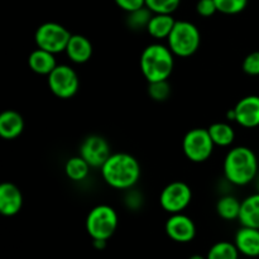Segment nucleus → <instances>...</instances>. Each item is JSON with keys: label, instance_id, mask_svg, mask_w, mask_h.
Here are the masks:
<instances>
[{"label": "nucleus", "instance_id": "f257e3e1", "mask_svg": "<svg viewBox=\"0 0 259 259\" xmlns=\"http://www.w3.org/2000/svg\"><path fill=\"white\" fill-rule=\"evenodd\" d=\"M100 169L104 181L116 190L133 189L142 172L138 159L125 152L111 153Z\"/></svg>", "mask_w": 259, "mask_h": 259}, {"label": "nucleus", "instance_id": "f03ea898", "mask_svg": "<svg viewBox=\"0 0 259 259\" xmlns=\"http://www.w3.org/2000/svg\"><path fill=\"white\" fill-rule=\"evenodd\" d=\"M258 158L252 148L233 147L224 158L223 171L227 181L234 186H247L258 176Z\"/></svg>", "mask_w": 259, "mask_h": 259}, {"label": "nucleus", "instance_id": "7ed1b4c3", "mask_svg": "<svg viewBox=\"0 0 259 259\" xmlns=\"http://www.w3.org/2000/svg\"><path fill=\"white\" fill-rule=\"evenodd\" d=\"M175 57L168 46L152 43L141 55V71L148 82L168 80L175 68Z\"/></svg>", "mask_w": 259, "mask_h": 259}, {"label": "nucleus", "instance_id": "20e7f679", "mask_svg": "<svg viewBox=\"0 0 259 259\" xmlns=\"http://www.w3.org/2000/svg\"><path fill=\"white\" fill-rule=\"evenodd\" d=\"M201 34L194 23L189 20H176L171 34L167 38V46L176 57L186 58L195 55L200 48Z\"/></svg>", "mask_w": 259, "mask_h": 259}, {"label": "nucleus", "instance_id": "39448f33", "mask_svg": "<svg viewBox=\"0 0 259 259\" xmlns=\"http://www.w3.org/2000/svg\"><path fill=\"white\" fill-rule=\"evenodd\" d=\"M119 219L115 209L109 205L93 207L86 218V232L91 239L109 240L118 229Z\"/></svg>", "mask_w": 259, "mask_h": 259}, {"label": "nucleus", "instance_id": "423d86ee", "mask_svg": "<svg viewBox=\"0 0 259 259\" xmlns=\"http://www.w3.org/2000/svg\"><path fill=\"white\" fill-rule=\"evenodd\" d=\"M214 148L215 144L207 129L194 128L187 132L182 139L184 154L194 163L207 161L214 153Z\"/></svg>", "mask_w": 259, "mask_h": 259}, {"label": "nucleus", "instance_id": "0eeeda50", "mask_svg": "<svg viewBox=\"0 0 259 259\" xmlns=\"http://www.w3.org/2000/svg\"><path fill=\"white\" fill-rule=\"evenodd\" d=\"M71 35L70 30L60 23L46 22L35 30L34 40L37 48L57 55L65 52Z\"/></svg>", "mask_w": 259, "mask_h": 259}, {"label": "nucleus", "instance_id": "6e6552de", "mask_svg": "<svg viewBox=\"0 0 259 259\" xmlns=\"http://www.w3.org/2000/svg\"><path fill=\"white\" fill-rule=\"evenodd\" d=\"M48 88L58 99H71L76 95L80 88V80L71 66L57 65L47 76Z\"/></svg>", "mask_w": 259, "mask_h": 259}, {"label": "nucleus", "instance_id": "1a4fd4ad", "mask_svg": "<svg viewBox=\"0 0 259 259\" xmlns=\"http://www.w3.org/2000/svg\"><path fill=\"white\" fill-rule=\"evenodd\" d=\"M192 201V191L187 184L174 181L167 185L159 195V204L168 214L184 212Z\"/></svg>", "mask_w": 259, "mask_h": 259}, {"label": "nucleus", "instance_id": "9d476101", "mask_svg": "<svg viewBox=\"0 0 259 259\" xmlns=\"http://www.w3.org/2000/svg\"><path fill=\"white\" fill-rule=\"evenodd\" d=\"M80 156L90 164L91 168H101L111 156L110 144L104 137L98 134L89 136L81 143Z\"/></svg>", "mask_w": 259, "mask_h": 259}, {"label": "nucleus", "instance_id": "9b49d317", "mask_svg": "<svg viewBox=\"0 0 259 259\" xmlns=\"http://www.w3.org/2000/svg\"><path fill=\"white\" fill-rule=\"evenodd\" d=\"M167 237L176 243H190L196 237V225L194 220L184 212L171 214L164 225Z\"/></svg>", "mask_w": 259, "mask_h": 259}, {"label": "nucleus", "instance_id": "f8f14e48", "mask_svg": "<svg viewBox=\"0 0 259 259\" xmlns=\"http://www.w3.org/2000/svg\"><path fill=\"white\" fill-rule=\"evenodd\" d=\"M235 123L247 129L259 126V96L248 95L240 99L233 108Z\"/></svg>", "mask_w": 259, "mask_h": 259}, {"label": "nucleus", "instance_id": "ddd939ff", "mask_svg": "<svg viewBox=\"0 0 259 259\" xmlns=\"http://www.w3.org/2000/svg\"><path fill=\"white\" fill-rule=\"evenodd\" d=\"M23 207V194L17 185L12 182L0 184V214L12 218Z\"/></svg>", "mask_w": 259, "mask_h": 259}, {"label": "nucleus", "instance_id": "4468645a", "mask_svg": "<svg viewBox=\"0 0 259 259\" xmlns=\"http://www.w3.org/2000/svg\"><path fill=\"white\" fill-rule=\"evenodd\" d=\"M234 244L237 245L240 254L247 258L259 257V229L249 227L240 228L234 238Z\"/></svg>", "mask_w": 259, "mask_h": 259}, {"label": "nucleus", "instance_id": "2eb2a0df", "mask_svg": "<svg viewBox=\"0 0 259 259\" xmlns=\"http://www.w3.org/2000/svg\"><path fill=\"white\" fill-rule=\"evenodd\" d=\"M66 55L72 61L73 63H85L90 61L93 56L94 48L93 43L88 37L82 34H72L71 35L68 45L66 47Z\"/></svg>", "mask_w": 259, "mask_h": 259}, {"label": "nucleus", "instance_id": "dca6fc26", "mask_svg": "<svg viewBox=\"0 0 259 259\" xmlns=\"http://www.w3.org/2000/svg\"><path fill=\"white\" fill-rule=\"evenodd\" d=\"M24 131V119L18 111L4 110L0 114V137L7 141L18 138Z\"/></svg>", "mask_w": 259, "mask_h": 259}, {"label": "nucleus", "instance_id": "f3484780", "mask_svg": "<svg viewBox=\"0 0 259 259\" xmlns=\"http://www.w3.org/2000/svg\"><path fill=\"white\" fill-rule=\"evenodd\" d=\"M28 66L37 75L48 76L56 68L57 61H56L53 53L42 50V48H37L30 52L29 57H28Z\"/></svg>", "mask_w": 259, "mask_h": 259}, {"label": "nucleus", "instance_id": "a211bd4d", "mask_svg": "<svg viewBox=\"0 0 259 259\" xmlns=\"http://www.w3.org/2000/svg\"><path fill=\"white\" fill-rule=\"evenodd\" d=\"M175 24H176V19L172 17V14H153L146 30L154 39H167Z\"/></svg>", "mask_w": 259, "mask_h": 259}, {"label": "nucleus", "instance_id": "6ab92c4d", "mask_svg": "<svg viewBox=\"0 0 259 259\" xmlns=\"http://www.w3.org/2000/svg\"><path fill=\"white\" fill-rule=\"evenodd\" d=\"M238 220L243 227L259 229V192L249 195L243 200Z\"/></svg>", "mask_w": 259, "mask_h": 259}, {"label": "nucleus", "instance_id": "aec40b11", "mask_svg": "<svg viewBox=\"0 0 259 259\" xmlns=\"http://www.w3.org/2000/svg\"><path fill=\"white\" fill-rule=\"evenodd\" d=\"M215 147H230L235 141V131L230 124L218 121L207 128Z\"/></svg>", "mask_w": 259, "mask_h": 259}, {"label": "nucleus", "instance_id": "412c9836", "mask_svg": "<svg viewBox=\"0 0 259 259\" xmlns=\"http://www.w3.org/2000/svg\"><path fill=\"white\" fill-rule=\"evenodd\" d=\"M240 207H242V201H239L237 197L232 196V195L222 196L217 202L218 215L228 222L239 219Z\"/></svg>", "mask_w": 259, "mask_h": 259}, {"label": "nucleus", "instance_id": "4be33fe9", "mask_svg": "<svg viewBox=\"0 0 259 259\" xmlns=\"http://www.w3.org/2000/svg\"><path fill=\"white\" fill-rule=\"evenodd\" d=\"M91 166L78 154L67 159L65 164V174L71 181L81 182L89 176Z\"/></svg>", "mask_w": 259, "mask_h": 259}, {"label": "nucleus", "instance_id": "5701e85b", "mask_svg": "<svg viewBox=\"0 0 259 259\" xmlns=\"http://www.w3.org/2000/svg\"><path fill=\"white\" fill-rule=\"evenodd\" d=\"M239 250H238L237 245L232 242H223L215 243L211 245V248L207 252V259H239Z\"/></svg>", "mask_w": 259, "mask_h": 259}, {"label": "nucleus", "instance_id": "b1692460", "mask_svg": "<svg viewBox=\"0 0 259 259\" xmlns=\"http://www.w3.org/2000/svg\"><path fill=\"white\" fill-rule=\"evenodd\" d=\"M152 15H153V13H152L147 7H143L141 8V9L128 13L126 24H128V27L132 28L133 30L147 29Z\"/></svg>", "mask_w": 259, "mask_h": 259}, {"label": "nucleus", "instance_id": "393cba45", "mask_svg": "<svg viewBox=\"0 0 259 259\" xmlns=\"http://www.w3.org/2000/svg\"><path fill=\"white\" fill-rule=\"evenodd\" d=\"M181 0H146V7L153 14H174Z\"/></svg>", "mask_w": 259, "mask_h": 259}, {"label": "nucleus", "instance_id": "a878e982", "mask_svg": "<svg viewBox=\"0 0 259 259\" xmlns=\"http://www.w3.org/2000/svg\"><path fill=\"white\" fill-rule=\"evenodd\" d=\"M171 91L168 80L148 82V95L154 101H158V103L166 101L171 96Z\"/></svg>", "mask_w": 259, "mask_h": 259}, {"label": "nucleus", "instance_id": "bb28decb", "mask_svg": "<svg viewBox=\"0 0 259 259\" xmlns=\"http://www.w3.org/2000/svg\"><path fill=\"white\" fill-rule=\"evenodd\" d=\"M218 12L227 15H235L247 8L248 0H214Z\"/></svg>", "mask_w": 259, "mask_h": 259}, {"label": "nucleus", "instance_id": "cd10ccee", "mask_svg": "<svg viewBox=\"0 0 259 259\" xmlns=\"http://www.w3.org/2000/svg\"><path fill=\"white\" fill-rule=\"evenodd\" d=\"M243 72L248 76H259V51L247 55L242 63Z\"/></svg>", "mask_w": 259, "mask_h": 259}, {"label": "nucleus", "instance_id": "c85d7f7f", "mask_svg": "<svg viewBox=\"0 0 259 259\" xmlns=\"http://www.w3.org/2000/svg\"><path fill=\"white\" fill-rule=\"evenodd\" d=\"M196 12L200 17L209 18L218 12V8L214 0H199L196 4Z\"/></svg>", "mask_w": 259, "mask_h": 259}, {"label": "nucleus", "instance_id": "c756f323", "mask_svg": "<svg viewBox=\"0 0 259 259\" xmlns=\"http://www.w3.org/2000/svg\"><path fill=\"white\" fill-rule=\"evenodd\" d=\"M114 2L121 10L126 13L134 12V10L146 7V0H114Z\"/></svg>", "mask_w": 259, "mask_h": 259}, {"label": "nucleus", "instance_id": "7c9ffc66", "mask_svg": "<svg viewBox=\"0 0 259 259\" xmlns=\"http://www.w3.org/2000/svg\"><path fill=\"white\" fill-rule=\"evenodd\" d=\"M106 242L108 240H103V239H93V244L96 249H104L106 247Z\"/></svg>", "mask_w": 259, "mask_h": 259}, {"label": "nucleus", "instance_id": "2f4dec72", "mask_svg": "<svg viewBox=\"0 0 259 259\" xmlns=\"http://www.w3.org/2000/svg\"><path fill=\"white\" fill-rule=\"evenodd\" d=\"M189 259H207V258L204 257V255H201V254H194V255H191Z\"/></svg>", "mask_w": 259, "mask_h": 259}]
</instances>
